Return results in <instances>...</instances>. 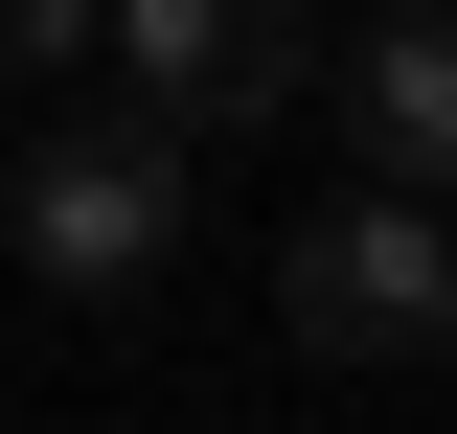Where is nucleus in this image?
<instances>
[{"label":"nucleus","instance_id":"nucleus-4","mask_svg":"<svg viewBox=\"0 0 457 434\" xmlns=\"http://www.w3.org/2000/svg\"><path fill=\"white\" fill-rule=\"evenodd\" d=\"M320 92H343V138H366V183H435L457 206V0H389Z\"/></svg>","mask_w":457,"mask_h":434},{"label":"nucleus","instance_id":"nucleus-3","mask_svg":"<svg viewBox=\"0 0 457 434\" xmlns=\"http://www.w3.org/2000/svg\"><path fill=\"white\" fill-rule=\"evenodd\" d=\"M92 46L137 114H183V138H252V114L320 92V0H92Z\"/></svg>","mask_w":457,"mask_h":434},{"label":"nucleus","instance_id":"nucleus-5","mask_svg":"<svg viewBox=\"0 0 457 434\" xmlns=\"http://www.w3.org/2000/svg\"><path fill=\"white\" fill-rule=\"evenodd\" d=\"M46 69H92V0H0V92H46Z\"/></svg>","mask_w":457,"mask_h":434},{"label":"nucleus","instance_id":"nucleus-1","mask_svg":"<svg viewBox=\"0 0 457 434\" xmlns=\"http://www.w3.org/2000/svg\"><path fill=\"white\" fill-rule=\"evenodd\" d=\"M275 321L320 343V366H457V229H435V183H343V206H297Z\"/></svg>","mask_w":457,"mask_h":434},{"label":"nucleus","instance_id":"nucleus-2","mask_svg":"<svg viewBox=\"0 0 457 434\" xmlns=\"http://www.w3.org/2000/svg\"><path fill=\"white\" fill-rule=\"evenodd\" d=\"M183 252V114H69L23 138V274L46 297H137Z\"/></svg>","mask_w":457,"mask_h":434}]
</instances>
